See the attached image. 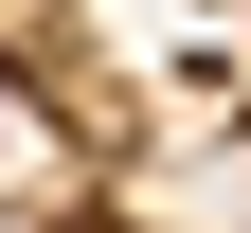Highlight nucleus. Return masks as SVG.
Here are the masks:
<instances>
[{
    "mask_svg": "<svg viewBox=\"0 0 251 233\" xmlns=\"http://www.w3.org/2000/svg\"><path fill=\"white\" fill-rule=\"evenodd\" d=\"M0 233H72V215H0Z\"/></svg>",
    "mask_w": 251,
    "mask_h": 233,
    "instance_id": "obj_1",
    "label": "nucleus"
}]
</instances>
